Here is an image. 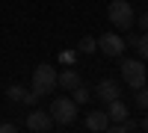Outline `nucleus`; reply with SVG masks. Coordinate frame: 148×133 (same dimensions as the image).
Wrapping results in <instances>:
<instances>
[{"label":"nucleus","instance_id":"1","mask_svg":"<svg viewBox=\"0 0 148 133\" xmlns=\"http://www.w3.org/2000/svg\"><path fill=\"white\" fill-rule=\"evenodd\" d=\"M107 18L113 21L116 30H130L133 21H136V12H133V6L127 3V0H110V6H107Z\"/></svg>","mask_w":148,"mask_h":133},{"label":"nucleus","instance_id":"2","mask_svg":"<svg viewBox=\"0 0 148 133\" xmlns=\"http://www.w3.org/2000/svg\"><path fill=\"white\" fill-rule=\"evenodd\" d=\"M30 86H33V92L39 95V98L42 95H51L56 89V71H53V65H39L33 71V83Z\"/></svg>","mask_w":148,"mask_h":133},{"label":"nucleus","instance_id":"3","mask_svg":"<svg viewBox=\"0 0 148 133\" xmlns=\"http://www.w3.org/2000/svg\"><path fill=\"white\" fill-rule=\"evenodd\" d=\"M51 118L56 124H71L74 118H77V104H74V98H53V104H51Z\"/></svg>","mask_w":148,"mask_h":133},{"label":"nucleus","instance_id":"4","mask_svg":"<svg viewBox=\"0 0 148 133\" xmlns=\"http://www.w3.org/2000/svg\"><path fill=\"white\" fill-rule=\"evenodd\" d=\"M121 80H125L130 89L145 86V62H136V59H121Z\"/></svg>","mask_w":148,"mask_h":133},{"label":"nucleus","instance_id":"5","mask_svg":"<svg viewBox=\"0 0 148 133\" xmlns=\"http://www.w3.org/2000/svg\"><path fill=\"white\" fill-rule=\"evenodd\" d=\"M98 50H101L104 56H121L125 53V39H121L119 33H104V35H98Z\"/></svg>","mask_w":148,"mask_h":133},{"label":"nucleus","instance_id":"6","mask_svg":"<svg viewBox=\"0 0 148 133\" xmlns=\"http://www.w3.org/2000/svg\"><path fill=\"white\" fill-rule=\"evenodd\" d=\"M27 127H30L33 133H47V130L53 127V118H51V113H45V110H30Z\"/></svg>","mask_w":148,"mask_h":133},{"label":"nucleus","instance_id":"7","mask_svg":"<svg viewBox=\"0 0 148 133\" xmlns=\"http://www.w3.org/2000/svg\"><path fill=\"white\" fill-rule=\"evenodd\" d=\"M95 95H98L104 104H107V101H116V98H121V86H119L116 80H101V83H98V89H95Z\"/></svg>","mask_w":148,"mask_h":133},{"label":"nucleus","instance_id":"8","mask_svg":"<svg viewBox=\"0 0 148 133\" xmlns=\"http://www.w3.org/2000/svg\"><path fill=\"white\" fill-rule=\"evenodd\" d=\"M110 127V115H107V110H92L89 115H86V130H107Z\"/></svg>","mask_w":148,"mask_h":133},{"label":"nucleus","instance_id":"9","mask_svg":"<svg viewBox=\"0 0 148 133\" xmlns=\"http://www.w3.org/2000/svg\"><path fill=\"white\" fill-rule=\"evenodd\" d=\"M107 115H110V121H125L130 115V110L121 98H116V101H107Z\"/></svg>","mask_w":148,"mask_h":133},{"label":"nucleus","instance_id":"10","mask_svg":"<svg viewBox=\"0 0 148 133\" xmlns=\"http://www.w3.org/2000/svg\"><path fill=\"white\" fill-rule=\"evenodd\" d=\"M77 83H83V80H80V74H77L74 68H65L62 74H56V86H62L65 92H71L74 86H77Z\"/></svg>","mask_w":148,"mask_h":133},{"label":"nucleus","instance_id":"11","mask_svg":"<svg viewBox=\"0 0 148 133\" xmlns=\"http://www.w3.org/2000/svg\"><path fill=\"white\" fill-rule=\"evenodd\" d=\"M71 98H74V104L80 106V104H86V101H89V89H86L83 83H77V86L71 89Z\"/></svg>","mask_w":148,"mask_h":133},{"label":"nucleus","instance_id":"12","mask_svg":"<svg viewBox=\"0 0 148 133\" xmlns=\"http://www.w3.org/2000/svg\"><path fill=\"white\" fill-rule=\"evenodd\" d=\"M24 95H27V86H21V83H15V86L6 89V98H9V101H18V104H21Z\"/></svg>","mask_w":148,"mask_h":133},{"label":"nucleus","instance_id":"13","mask_svg":"<svg viewBox=\"0 0 148 133\" xmlns=\"http://www.w3.org/2000/svg\"><path fill=\"white\" fill-rule=\"evenodd\" d=\"M95 50H98V42H95V39H89V35L77 42V53H95Z\"/></svg>","mask_w":148,"mask_h":133},{"label":"nucleus","instance_id":"14","mask_svg":"<svg viewBox=\"0 0 148 133\" xmlns=\"http://www.w3.org/2000/svg\"><path fill=\"white\" fill-rule=\"evenodd\" d=\"M133 95H136V106L148 113V86H139V89H133Z\"/></svg>","mask_w":148,"mask_h":133},{"label":"nucleus","instance_id":"15","mask_svg":"<svg viewBox=\"0 0 148 133\" xmlns=\"http://www.w3.org/2000/svg\"><path fill=\"white\" fill-rule=\"evenodd\" d=\"M136 53H139V59H148V30L136 39Z\"/></svg>","mask_w":148,"mask_h":133},{"label":"nucleus","instance_id":"16","mask_svg":"<svg viewBox=\"0 0 148 133\" xmlns=\"http://www.w3.org/2000/svg\"><path fill=\"white\" fill-rule=\"evenodd\" d=\"M21 104H27V106H36V104H39V95H36V92L30 89L27 95H24V101H21Z\"/></svg>","mask_w":148,"mask_h":133},{"label":"nucleus","instance_id":"17","mask_svg":"<svg viewBox=\"0 0 148 133\" xmlns=\"http://www.w3.org/2000/svg\"><path fill=\"white\" fill-rule=\"evenodd\" d=\"M59 62H62V65H71V62H74V50H59Z\"/></svg>","mask_w":148,"mask_h":133},{"label":"nucleus","instance_id":"18","mask_svg":"<svg viewBox=\"0 0 148 133\" xmlns=\"http://www.w3.org/2000/svg\"><path fill=\"white\" fill-rule=\"evenodd\" d=\"M0 133H18V124H12V121H3V124H0Z\"/></svg>","mask_w":148,"mask_h":133},{"label":"nucleus","instance_id":"19","mask_svg":"<svg viewBox=\"0 0 148 133\" xmlns=\"http://www.w3.org/2000/svg\"><path fill=\"white\" fill-rule=\"evenodd\" d=\"M136 21H139V30L145 33V30H148V12H142V15H139Z\"/></svg>","mask_w":148,"mask_h":133},{"label":"nucleus","instance_id":"20","mask_svg":"<svg viewBox=\"0 0 148 133\" xmlns=\"http://www.w3.org/2000/svg\"><path fill=\"white\" fill-rule=\"evenodd\" d=\"M139 127H142V130H148V118H142V121H139Z\"/></svg>","mask_w":148,"mask_h":133}]
</instances>
